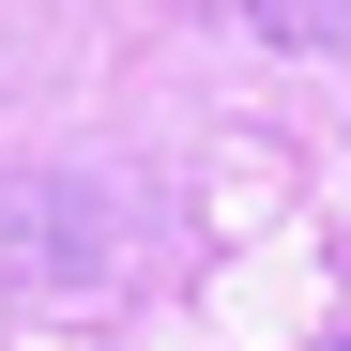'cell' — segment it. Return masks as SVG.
Here are the masks:
<instances>
[{
  "label": "cell",
  "mask_w": 351,
  "mask_h": 351,
  "mask_svg": "<svg viewBox=\"0 0 351 351\" xmlns=\"http://www.w3.org/2000/svg\"><path fill=\"white\" fill-rule=\"evenodd\" d=\"M336 351H351V336H336Z\"/></svg>",
  "instance_id": "2"
},
{
  "label": "cell",
  "mask_w": 351,
  "mask_h": 351,
  "mask_svg": "<svg viewBox=\"0 0 351 351\" xmlns=\"http://www.w3.org/2000/svg\"><path fill=\"white\" fill-rule=\"evenodd\" d=\"M245 16H260L275 46H336V31H351V0H245Z\"/></svg>",
  "instance_id": "1"
}]
</instances>
